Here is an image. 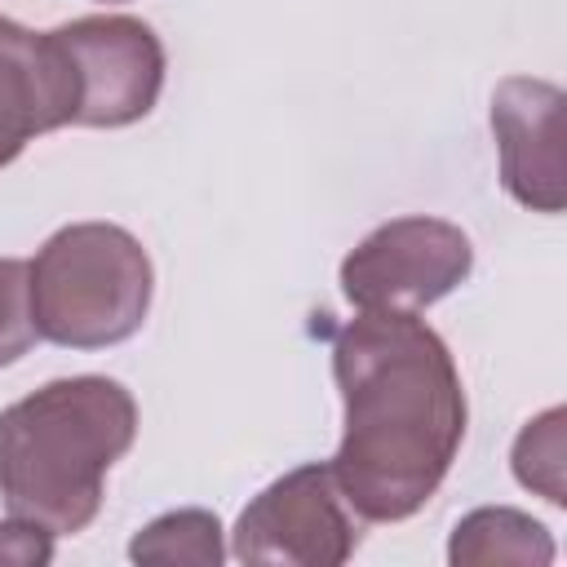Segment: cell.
Here are the masks:
<instances>
[{
	"instance_id": "6da1fadb",
	"label": "cell",
	"mask_w": 567,
	"mask_h": 567,
	"mask_svg": "<svg viewBox=\"0 0 567 567\" xmlns=\"http://www.w3.org/2000/svg\"><path fill=\"white\" fill-rule=\"evenodd\" d=\"M346 425L328 461L363 523L412 518L465 439V390L447 341L416 310H359L332 337Z\"/></svg>"
},
{
	"instance_id": "7a4b0ae2",
	"label": "cell",
	"mask_w": 567,
	"mask_h": 567,
	"mask_svg": "<svg viewBox=\"0 0 567 567\" xmlns=\"http://www.w3.org/2000/svg\"><path fill=\"white\" fill-rule=\"evenodd\" d=\"M137 439V403L115 377H58L0 412V501L53 536L84 532L111 465Z\"/></svg>"
},
{
	"instance_id": "3957f363",
	"label": "cell",
	"mask_w": 567,
	"mask_h": 567,
	"mask_svg": "<svg viewBox=\"0 0 567 567\" xmlns=\"http://www.w3.org/2000/svg\"><path fill=\"white\" fill-rule=\"evenodd\" d=\"M27 266L35 332L53 346L106 350L146 323L155 270L146 248L115 221L62 226Z\"/></svg>"
},
{
	"instance_id": "277c9868",
	"label": "cell",
	"mask_w": 567,
	"mask_h": 567,
	"mask_svg": "<svg viewBox=\"0 0 567 567\" xmlns=\"http://www.w3.org/2000/svg\"><path fill=\"white\" fill-rule=\"evenodd\" d=\"M359 549V523L346 505L328 461H310L261 487L235 532L230 554L239 563L279 567H341Z\"/></svg>"
},
{
	"instance_id": "5b68a950",
	"label": "cell",
	"mask_w": 567,
	"mask_h": 567,
	"mask_svg": "<svg viewBox=\"0 0 567 567\" xmlns=\"http://www.w3.org/2000/svg\"><path fill=\"white\" fill-rule=\"evenodd\" d=\"M474 270L470 235L443 217H394L363 235L341 261V292L354 310H425Z\"/></svg>"
},
{
	"instance_id": "8992f818",
	"label": "cell",
	"mask_w": 567,
	"mask_h": 567,
	"mask_svg": "<svg viewBox=\"0 0 567 567\" xmlns=\"http://www.w3.org/2000/svg\"><path fill=\"white\" fill-rule=\"evenodd\" d=\"M75 71V124L124 128L155 111L164 89V44L128 13H89L53 27Z\"/></svg>"
},
{
	"instance_id": "52a82bcc",
	"label": "cell",
	"mask_w": 567,
	"mask_h": 567,
	"mask_svg": "<svg viewBox=\"0 0 567 567\" xmlns=\"http://www.w3.org/2000/svg\"><path fill=\"white\" fill-rule=\"evenodd\" d=\"M563 89L536 75H509L492 93V133L501 151V186L532 213H563Z\"/></svg>"
},
{
	"instance_id": "ba28073f",
	"label": "cell",
	"mask_w": 567,
	"mask_h": 567,
	"mask_svg": "<svg viewBox=\"0 0 567 567\" xmlns=\"http://www.w3.org/2000/svg\"><path fill=\"white\" fill-rule=\"evenodd\" d=\"M75 71L53 31L0 18V133L27 146L35 133L75 124Z\"/></svg>"
},
{
	"instance_id": "9c48e42d",
	"label": "cell",
	"mask_w": 567,
	"mask_h": 567,
	"mask_svg": "<svg viewBox=\"0 0 567 567\" xmlns=\"http://www.w3.org/2000/svg\"><path fill=\"white\" fill-rule=\"evenodd\" d=\"M447 563L452 567H492V563L545 567L554 563V536L540 518L514 505H483L452 527Z\"/></svg>"
},
{
	"instance_id": "30bf717a",
	"label": "cell",
	"mask_w": 567,
	"mask_h": 567,
	"mask_svg": "<svg viewBox=\"0 0 567 567\" xmlns=\"http://www.w3.org/2000/svg\"><path fill=\"white\" fill-rule=\"evenodd\" d=\"M133 563H190V567H217L226 558L221 523L208 509H173L151 518L128 540Z\"/></svg>"
},
{
	"instance_id": "8fae6325",
	"label": "cell",
	"mask_w": 567,
	"mask_h": 567,
	"mask_svg": "<svg viewBox=\"0 0 567 567\" xmlns=\"http://www.w3.org/2000/svg\"><path fill=\"white\" fill-rule=\"evenodd\" d=\"M563 408L540 412L536 421L523 425V434L514 439V478L532 492H540L549 505H567V487H563Z\"/></svg>"
},
{
	"instance_id": "7c38bea8",
	"label": "cell",
	"mask_w": 567,
	"mask_h": 567,
	"mask_svg": "<svg viewBox=\"0 0 567 567\" xmlns=\"http://www.w3.org/2000/svg\"><path fill=\"white\" fill-rule=\"evenodd\" d=\"M40 341L31 315V266L18 257H0V368L18 363Z\"/></svg>"
},
{
	"instance_id": "4fadbf2b",
	"label": "cell",
	"mask_w": 567,
	"mask_h": 567,
	"mask_svg": "<svg viewBox=\"0 0 567 567\" xmlns=\"http://www.w3.org/2000/svg\"><path fill=\"white\" fill-rule=\"evenodd\" d=\"M53 558V532L27 518H4L0 523V563H18V567H40Z\"/></svg>"
},
{
	"instance_id": "5bb4252c",
	"label": "cell",
	"mask_w": 567,
	"mask_h": 567,
	"mask_svg": "<svg viewBox=\"0 0 567 567\" xmlns=\"http://www.w3.org/2000/svg\"><path fill=\"white\" fill-rule=\"evenodd\" d=\"M18 155H22V146H18V142H9V137L0 133V168H4V164H13Z\"/></svg>"
},
{
	"instance_id": "9a60e30c",
	"label": "cell",
	"mask_w": 567,
	"mask_h": 567,
	"mask_svg": "<svg viewBox=\"0 0 567 567\" xmlns=\"http://www.w3.org/2000/svg\"><path fill=\"white\" fill-rule=\"evenodd\" d=\"M102 4H120V0H102Z\"/></svg>"
}]
</instances>
